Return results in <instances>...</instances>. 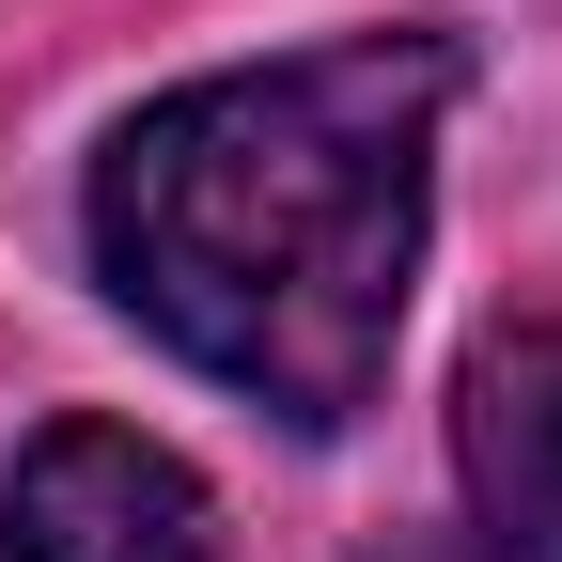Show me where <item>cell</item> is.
Returning a JSON list of instances; mask_svg holds the SVG:
<instances>
[{"label":"cell","mask_w":562,"mask_h":562,"mask_svg":"<svg viewBox=\"0 0 562 562\" xmlns=\"http://www.w3.org/2000/svg\"><path fill=\"white\" fill-rule=\"evenodd\" d=\"M375 562H501V547H469V531H406V547H375Z\"/></svg>","instance_id":"4"},{"label":"cell","mask_w":562,"mask_h":562,"mask_svg":"<svg viewBox=\"0 0 562 562\" xmlns=\"http://www.w3.org/2000/svg\"><path fill=\"white\" fill-rule=\"evenodd\" d=\"M453 79V32H344L157 94L94 157V281L266 422H360L422 281Z\"/></svg>","instance_id":"1"},{"label":"cell","mask_w":562,"mask_h":562,"mask_svg":"<svg viewBox=\"0 0 562 562\" xmlns=\"http://www.w3.org/2000/svg\"><path fill=\"white\" fill-rule=\"evenodd\" d=\"M0 562H220V501L140 422H47L0 484Z\"/></svg>","instance_id":"2"},{"label":"cell","mask_w":562,"mask_h":562,"mask_svg":"<svg viewBox=\"0 0 562 562\" xmlns=\"http://www.w3.org/2000/svg\"><path fill=\"white\" fill-rule=\"evenodd\" d=\"M453 453H469V501L501 562H562V313L501 328L453 391Z\"/></svg>","instance_id":"3"}]
</instances>
